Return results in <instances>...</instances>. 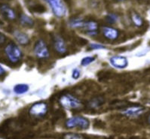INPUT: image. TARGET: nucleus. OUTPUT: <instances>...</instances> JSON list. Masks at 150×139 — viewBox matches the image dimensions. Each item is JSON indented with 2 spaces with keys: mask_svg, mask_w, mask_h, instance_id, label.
<instances>
[{
  "mask_svg": "<svg viewBox=\"0 0 150 139\" xmlns=\"http://www.w3.org/2000/svg\"><path fill=\"white\" fill-rule=\"evenodd\" d=\"M59 102L62 107L68 110L77 109L81 106V102L79 99L69 93L62 95L59 99Z\"/></svg>",
  "mask_w": 150,
  "mask_h": 139,
  "instance_id": "f257e3e1",
  "label": "nucleus"
},
{
  "mask_svg": "<svg viewBox=\"0 0 150 139\" xmlns=\"http://www.w3.org/2000/svg\"><path fill=\"white\" fill-rule=\"evenodd\" d=\"M90 122L87 118L81 116H76L69 118L65 123V126L67 128H78L85 130L89 128Z\"/></svg>",
  "mask_w": 150,
  "mask_h": 139,
  "instance_id": "f03ea898",
  "label": "nucleus"
},
{
  "mask_svg": "<svg viewBox=\"0 0 150 139\" xmlns=\"http://www.w3.org/2000/svg\"><path fill=\"white\" fill-rule=\"evenodd\" d=\"M5 53L9 61L13 63H17L22 58L21 50L14 43L11 42L8 44L5 48Z\"/></svg>",
  "mask_w": 150,
  "mask_h": 139,
  "instance_id": "7ed1b4c3",
  "label": "nucleus"
},
{
  "mask_svg": "<svg viewBox=\"0 0 150 139\" xmlns=\"http://www.w3.org/2000/svg\"><path fill=\"white\" fill-rule=\"evenodd\" d=\"M35 56L39 60L48 59L50 56V52L46 42L42 39H39L35 42L33 48Z\"/></svg>",
  "mask_w": 150,
  "mask_h": 139,
  "instance_id": "20e7f679",
  "label": "nucleus"
},
{
  "mask_svg": "<svg viewBox=\"0 0 150 139\" xmlns=\"http://www.w3.org/2000/svg\"><path fill=\"white\" fill-rule=\"evenodd\" d=\"M48 105L45 102H36L35 104L33 105L30 108L29 113L30 114L34 117L39 118L43 117L45 116L46 114L48 113Z\"/></svg>",
  "mask_w": 150,
  "mask_h": 139,
  "instance_id": "39448f33",
  "label": "nucleus"
},
{
  "mask_svg": "<svg viewBox=\"0 0 150 139\" xmlns=\"http://www.w3.org/2000/svg\"><path fill=\"white\" fill-rule=\"evenodd\" d=\"M145 108L141 105H131L124 108L121 113L126 117L136 118L143 114Z\"/></svg>",
  "mask_w": 150,
  "mask_h": 139,
  "instance_id": "423d86ee",
  "label": "nucleus"
},
{
  "mask_svg": "<svg viewBox=\"0 0 150 139\" xmlns=\"http://www.w3.org/2000/svg\"><path fill=\"white\" fill-rule=\"evenodd\" d=\"M51 6L52 11L57 18H63L66 14V8L62 0H45Z\"/></svg>",
  "mask_w": 150,
  "mask_h": 139,
  "instance_id": "0eeeda50",
  "label": "nucleus"
},
{
  "mask_svg": "<svg viewBox=\"0 0 150 139\" xmlns=\"http://www.w3.org/2000/svg\"><path fill=\"white\" fill-rule=\"evenodd\" d=\"M53 46L57 53L64 55L67 53V46L65 41L59 35H56L53 39Z\"/></svg>",
  "mask_w": 150,
  "mask_h": 139,
  "instance_id": "6e6552de",
  "label": "nucleus"
},
{
  "mask_svg": "<svg viewBox=\"0 0 150 139\" xmlns=\"http://www.w3.org/2000/svg\"><path fill=\"white\" fill-rule=\"evenodd\" d=\"M0 11L6 19L8 20H14L17 18V14L14 9L8 4H0Z\"/></svg>",
  "mask_w": 150,
  "mask_h": 139,
  "instance_id": "1a4fd4ad",
  "label": "nucleus"
},
{
  "mask_svg": "<svg viewBox=\"0 0 150 139\" xmlns=\"http://www.w3.org/2000/svg\"><path fill=\"white\" fill-rule=\"evenodd\" d=\"M110 64L116 69H124L128 65V60L125 56H114L110 59Z\"/></svg>",
  "mask_w": 150,
  "mask_h": 139,
  "instance_id": "9d476101",
  "label": "nucleus"
},
{
  "mask_svg": "<svg viewBox=\"0 0 150 139\" xmlns=\"http://www.w3.org/2000/svg\"><path fill=\"white\" fill-rule=\"evenodd\" d=\"M81 29L85 30L86 34L90 36H95L97 35L98 24L94 20H85Z\"/></svg>",
  "mask_w": 150,
  "mask_h": 139,
  "instance_id": "9b49d317",
  "label": "nucleus"
},
{
  "mask_svg": "<svg viewBox=\"0 0 150 139\" xmlns=\"http://www.w3.org/2000/svg\"><path fill=\"white\" fill-rule=\"evenodd\" d=\"M102 32L105 38L109 40L114 41L117 39L119 36V32L116 29L110 27H103Z\"/></svg>",
  "mask_w": 150,
  "mask_h": 139,
  "instance_id": "f8f14e48",
  "label": "nucleus"
},
{
  "mask_svg": "<svg viewBox=\"0 0 150 139\" xmlns=\"http://www.w3.org/2000/svg\"><path fill=\"white\" fill-rule=\"evenodd\" d=\"M14 36L18 41V42L21 45H27L30 42V39H29L28 35L25 34L24 32H21L19 30H16L14 32Z\"/></svg>",
  "mask_w": 150,
  "mask_h": 139,
  "instance_id": "ddd939ff",
  "label": "nucleus"
},
{
  "mask_svg": "<svg viewBox=\"0 0 150 139\" xmlns=\"http://www.w3.org/2000/svg\"><path fill=\"white\" fill-rule=\"evenodd\" d=\"M104 99L101 96H97L91 99L88 103V107L92 108V109H96L98 107H101L104 103Z\"/></svg>",
  "mask_w": 150,
  "mask_h": 139,
  "instance_id": "4468645a",
  "label": "nucleus"
},
{
  "mask_svg": "<svg viewBox=\"0 0 150 139\" xmlns=\"http://www.w3.org/2000/svg\"><path fill=\"white\" fill-rule=\"evenodd\" d=\"M131 21L133 22V23H134L136 27H143V23H144L143 18H142L141 16H140L138 13H137L135 11H132L131 12Z\"/></svg>",
  "mask_w": 150,
  "mask_h": 139,
  "instance_id": "2eb2a0df",
  "label": "nucleus"
},
{
  "mask_svg": "<svg viewBox=\"0 0 150 139\" xmlns=\"http://www.w3.org/2000/svg\"><path fill=\"white\" fill-rule=\"evenodd\" d=\"M20 22L23 26L27 27H32L34 24L33 20L30 17L27 16L24 14H21L20 16Z\"/></svg>",
  "mask_w": 150,
  "mask_h": 139,
  "instance_id": "dca6fc26",
  "label": "nucleus"
},
{
  "mask_svg": "<svg viewBox=\"0 0 150 139\" xmlns=\"http://www.w3.org/2000/svg\"><path fill=\"white\" fill-rule=\"evenodd\" d=\"M29 90V86L24 84H20L14 86V92L17 94H23Z\"/></svg>",
  "mask_w": 150,
  "mask_h": 139,
  "instance_id": "f3484780",
  "label": "nucleus"
},
{
  "mask_svg": "<svg viewBox=\"0 0 150 139\" xmlns=\"http://www.w3.org/2000/svg\"><path fill=\"white\" fill-rule=\"evenodd\" d=\"M95 60V57L94 56H86V57H84L81 61V65L82 66H87V65H90L91 62Z\"/></svg>",
  "mask_w": 150,
  "mask_h": 139,
  "instance_id": "a211bd4d",
  "label": "nucleus"
},
{
  "mask_svg": "<svg viewBox=\"0 0 150 139\" xmlns=\"http://www.w3.org/2000/svg\"><path fill=\"white\" fill-rule=\"evenodd\" d=\"M117 19H118V17L114 14H110L106 15V18H105V20L106 21V23H110V24H113L117 21Z\"/></svg>",
  "mask_w": 150,
  "mask_h": 139,
  "instance_id": "6ab92c4d",
  "label": "nucleus"
},
{
  "mask_svg": "<svg viewBox=\"0 0 150 139\" xmlns=\"http://www.w3.org/2000/svg\"><path fill=\"white\" fill-rule=\"evenodd\" d=\"M64 139H85L82 135L76 133H68L64 136Z\"/></svg>",
  "mask_w": 150,
  "mask_h": 139,
  "instance_id": "aec40b11",
  "label": "nucleus"
},
{
  "mask_svg": "<svg viewBox=\"0 0 150 139\" xmlns=\"http://www.w3.org/2000/svg\"><path fill=\"white\" fill-rule=\"evenodd\" d=\"M31 8H32V11H33V12L42 13L45 11V8L41 4H35L32 6Z\"/></svg>",
  "mask_w": 150,
  "mask_h": 139,
  "instance_id": "412c9836",
  "label": "nucleus"
},
{
  "mask_svg": "<svg viewBox=\"0 0 150 139\" xmlns=\"http://www.w3.org/2000/svg\"><path fill=\"white\" fill-rule=\"evenodd\" d=\"M90 48L93 50H100V49H104L105 46H103L101 44H97V43H93L90 44Z\"/></svg>",
  "mask_w": 150,
  "mask_h": 139,
  "instance_id": "4be33fe9",
  "label": "nucleus"
},
{
  "mask_svg": "<svg viewBox=\"0 0 150 139\" xmlns=\"http://www.w3.org/2000/svg\"><path fill=\"white\" fill-rule=\"evenodd\" d=\"M80 75H81V72H80V71L78 69H74L72 70V78L73 79H78Z\"/></svg>",
  "mask_w": 150,
  "mask_h": 139,
  "instance_id": "5701e85b",
  "label": "nucleus"
},
{
  "mask_svg": "<svg viewBox=\"0 0 150 139\" xmlns=\"http://www.w3.org/2000/svg\"><path fill=\"white\" fill-rule=\"evenodd\" d=\"M6 37L5 36V35H3V34L0 33V45H2V44H3L4 43L6 42Z\"/></svg>",
  "mask_w": 150,
  "mask_h": 139,
  "instance_id": "b1692460",
  "label": "nucleus"
},
{
  "mask_svg": "<svg viewBox=\"0 0 150 139\" xmlns=\"http://www.w3.org/2000/svg\"><path fill=\"white\" fill-rule=\"evenodd\" d=\"M6 74V70L2 65H0V76H2Z\"/></svg>",
  "mask_w": 150,
  "mask_h": 139,
  "instance_id": "393cba45",
  "label": "nucleus"
},
{
  "mask_svg": "<svg viewBox=\"0 0 150 139\" xmlns=\"http://www.w3.org/2000/svg\"><path fill=\"white\" fill-rule=\"evenodd\" d=\"M139 2H140V3L150 4V0H139Z\"/></svg>",
  "mask_w": 150,
  "mask_h": 139,
  "instance_id": "a878e982",
  "label": "nucleus"
},
{
  "mask_svg": "<svg viewBox=\"0 0 150 139\" xmlns=\"http://www.w3.org/2000/svg\"><path fill=\"white\" fill-rule=\"evenodd\" d=\"M148 121H149V124H150V115H149V119H148Z\"/></svg>",
  "mask_w": 150,
  "mask_h": 139,
  "instance_id": "bb28decb",
  "label": "nucleus"
},
{
  "mask_svg": "<svg viewBox=\"0 0 150 139\" xmlns=\"http://www.w3.org/2000/svg\"><path fill=\"white\" fill-rule=\"evenodd\" d=\"M118 1H125V0H118Z\"/></svg>",
  "mask_w": 150,
  "mask_h": 139,
  "instance_id": "cd10ccee",
  "label": "nucleus"
},
{
  "mask_svg": "<svg viewBox=\"0 0 150 139\" xmlns=\"http://www.w3.org/2000/svg\"><path fill=\"white\" fill-rule=\"evenodd\" d=\"M0 139H5L4 138H0Z\"/></svg>",
  "mask_w": 150,
  "mask_h": 139,
  "instance_id": "c85d7f7f",
  "label": "nucleus"
}]
</instances>
